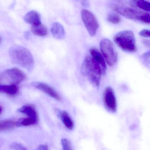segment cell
Segmentation results:
<instances>
[{
	"instance_id": "1",
	"label": "cell",
	"mask_w": 150,
	"mask_h": 150,
	"mask_svg": "<svg viewBox=\"0 0 150 150\" xmlns=\"http://www.w3.org/2000/svg\"><path fill=\"white\" fill-rule=\"evenodd\" d=\"M111 10L127 19L150 24V13L142 11L132 6L127 0H109Z\"/></svg>"
},
{
	"instance_id": "2",
	"label": "cell",
	"mask_w": 150,
	"mask_h": 150,
	"mask_svg": "<svg viewBox=\"0 0 150 150\" xmlns=\"http://www.w3.org/2000/svg\"><path fill=\"white\" fill-rule=\"evenodd\" d=\"M11 61L29 71L34 68V58L30 52L24 47L19 45L12 46L9 51Z\"/></svg>"
},
{
	"instance_id": "3",
	"label": "cell",
	"mask_w": 150,
	"mask_h": 150,
	"mask_svg": "<svg viewBox=\"0 0 150 150\" xmlns=\"http://www.w3.org/2000/svg\"><path fill=\"white\" fill-rule=\"evenodd\" d=\"M81 72L94 86H99L102 71L99 64L92 57L87 56L85 58L81 66Z\"/></svg>"
},
{
	"instance_id": "4",
	"label": "cell",
	"mask_w": 150,
	"mask_h": 150,
	"mask_svg": "<svg viewBox=\"0 0 150 150\" xmlns=\"http://www.w3.org/2000/svg\"><path fill=\"white\" fill-rule=\"evenodd\" d=\"M115 43L123 50L129 52L137 51L136 38L134 33L130 30H124L118 32L114 37Z\"/></svg>"
},
{
	"instance_id": "5",
	"label": "cell",
	"mask_w": 150,
	"mask_h": 150,
	"mask_svg": "<svg viewBox=\"0 0 150 150\" xmlns=\"http://www.w3.org/2000/svg\"><path fill=\"white\" fill-rule=\"evenodd\" d=\"M100 49L107 64L110 67L115 65L117 60V54L113 43L107 38L100 42Z\"/></svg>"
},
{
	"instance_id": "6",
	"label": "cell",
	"mask_w": 150,
	"mask_h": 150,
	"mask_svg": "<svg viewBox=\"0 0 150 150\" xmlns=\"http://www.w3.org/2000/svg\"><path fill=\"white\" fill-rule=\"evenodd\" d=\"M24 73L17 68L7 69L2 72L0 75L1 81H7L10 84H18L26 79Z\"/></svg>"
},
{
	"instance_id": "7",
	"label": "cell",
	"mask_w": 150,
	"mask_h": 150,
	"mask_svg": "<svg viewBox=\"0 0 150 150\" xmlns=\"http://www.w3.org/2000/svg\"><path fill=\"white\" fill-rule=\"evenodd\" d=\"M81 16L85 27L89 35L92 37L95 36L99 25L94 15L90 11L83 9L81 11Z\"/></svg>"
},
{
	"instance_id": "8",
	"label": "cell",
	"mask_w": 150,
	"mask_h": 150,
	"mask_svg": "<svg viewBox=\"0 0 150 150\" xmlns=\"http://www.w3.org/2000/svg\"><path fill=\"white\" fill-rule=\"evenodd\" d=\"M103 102L106 109L110 113H115L117 110L116 99L113 89L110 87L105 88L103 93Z\"/></svg>"
},
{
	"instance_id": "9",
	"label": "cell",
	"mask_w": 150,
	"mask_h": 150,
	"mask_svg": "<svg viewBox=\"0 0 150 150\" xmlns=\"http://www.w3.org/2000/svg\"><path fill=\"white\" fill-rule=\"evenodd\" d=\"M32 85L36 88L41 90L42 92H44L57 100L60 101L62 100L61 96H59L57 91L48 84L43 82L36 81L32 83Z\"/></svg>"
},
{
	"instance_id": "10",
	"label": "cell",
	"mask_w": 150,
	"mask_h": 150,
	"mask_svg": "<svg viewBox=\"0 0 150 150\" xmlns=\"http://www.w3.org/2000/svg\"><path fill=\"white\" fill-rule=\"evenodd\" d=\"M89 51L92 57L99 64L100 66L103 74L106 73V69H107V66H106V62H105L106 60L103 54H101L100 52L96 48H92L90 49Z\"/></svg>"
},
{
	"instance_id": "11",
	"label": "cell",
	"mask_w": 150,
	"mask_h": 150,
	"mask_svg": "<svg viewBox=\"0 0 150 150\" xmlns=\"http://www.w3.org/2000/svg\"><path fill=\"white\" fill-rule=\"evenodd\" d=\"M51 32L52 36L57 40H63L65 37V31L64 27L58 22H55L52 24Z\"/></svg>"
},
{
	"instance_id": "12",
	"label": "cell",
	"mask_w": 150,
	"mask_h": 150,
	"mask_svg": "<svg viewBox=\"0 0 150 150\" xmlns=\"http://www.w3.org/2000/svg\"><path fill=\"white\" fill-rule=\"evenodd\" d=\"M24 21L32 26L42 23L41 15L37 11L34 10L29 12L24 16Z\"/></svg>"
},
{
	"instance_id": "13",
	"label": "cell",
	"mask_w": 150,
	"mask_h": 150,
	"mask_svg": "<svg viewBox=\"0 0 150 150\" xmlns=\"http://www.w3.org/2000/svg\"><path fill=\"white\" fill-rule=\"evenodd\" d=\"M20 113L25 114L28 117L38 119V113L35 107L32 104H27L18 110Z\"/></svg>"
},
{
	"instance_id": "14",
	"label": "cell",
	"mask_w": 150,
	"mask_h": 150,
	"mask_svg": "<svg viewBox=\"0 0 150 150\" xmlns=\"http://www.w3.org/2000/svg\"><path fill=\"white\" fill-rule=\"evenodd\" d=\"M0 91L3 93L6 94L10 96H15L18 93L19 88L17 85H1Z\"/></svg>"
},
{
	"instance_id": "15",
	"label": "cell",
	"mask_w": 150,
	"mask_h": 150,
	"mask_svg": "<svg viewBox=\"0 0 150 150\" xmlns=\"http://www.w3.org/2000/svg\"><path fill=\"white\" fill-rule=\"evenodd\" d=\"M20 126L19 121L13 119H6L0 122V130L1 131L8 130L16 127Z\"/></svg>"
},
{
	"instance_id": "16",
	"label": "cell",
	"mask_w": 150,
	"mask_h": 150,
	"mask_svg": "<svg viewBox=\"0 0 150 150\" xmlns=\"http://www.w3.org/2000/svg\"><path fill=\"white\" fill-rule=\"evenodd\" d=\"M59 115L67 128L70 130H72L73 129L74 127L73 121L67 111L64 110L59 111Z\"/></svg>"
},
{
	"instance_id": "17",
	"label": "cell",
	"mask_w": 150,
	"mask_h": 150,
	"mask_svg": "<svg viewBox=\"0 0 150 150\" xmlns=\"http://www.w3.org/2000/svg\"><path fill=\"white\" fill-rule=\"evenodd\" d=\"M129 1L135 7L150 13V2L146 0H129Z\"/></svg>"
},
{
	"instance_id": "18",
	"label": "cell",
	"mask_w": 150,
	"mask_h": 150,
	"mask_svg": "<svg viewBox=\"0 0 150 150\" xmlns=\"http://www.w3.org/2000/svg\"><path fill=\"white\" fill-rule=\"evenodd\" d=\"M31 31L35 35L42 37L46 36L48 34L47 27L42 23L32 26Z\"/></svg>"
},
{
	"instance_id": "19",
	"label": "cell",
	"mask_w": 150,
	"mask_h": 150,
	"mask_svg": "<svg viewBox=\"0 0 150 150\" xmlns=\"http://www.w3.org/2000/svg\"><path fill=\"white\" fill-rule=\"evenodd\" d=\"M20 126H30L36 125L38 122V119L27 117L26 118H20L18 120Z\"/></svg>"
},
{
	"instance_id": "20",
	"label": "cell",
	"mask_w": 150,
	"mask_h": 150,
	"mask_svg": "<svg viewBox=\"0 0 150 150\" xmlns=\"http://www.w3.org/2000/svg\"><path fill=\"white\" fill-rule=\"evenodd\" d=\"M107 20L110 23L117 24L121 21V18L119 15L114 13H110L107 15Z\"/></svg>"
},
{
	"instance_id": "21",
	"label": "cell",
	"mask_w": 150,
	"mask_h": 150,
	"mask_svg": "<svg viewBox=\"0 0 150 150\" xmlns=\"http://www.w3.org/2000/svg\"><path fill=\"white\" fill-rule=\"evenodd\" d=\"M61 142L64 150H70L72 149L71 147V142L67 139H61Z\"/></svg>"
},
{
	"instance_id": "22",
	"label": "cell",
	"mask_w": 150,
	"mask_h": 150,
	"mask_svg": "<svg viewBox=\"0 0 150 150\" xmlns=\"http://www.w3.org/2000/svg\"><path fill=\"white\" fill-rule=\"evenodd\" d=\"M10 147L11 149L13 150H26V148L22 144L20 143H16V142L13 143L10 146Z\"/></svg>"
},
{
	"instance_id": "23",
	"label": "cell",
	"mask_w": 150,
	"mask_h": 150,
	"mask_svg": "<svg viewBox=\"0 0 150 150\" xmlns=\"http://www.w3.org/2000/svg\"><path fill=\"white\" fill-rule=\"evenodd\" d=\"M139 35L142 37L150 38V30H142L139 31Z\"/></svg>"
},
{
	"instance_id": "24",
	"label": "cell",
	"mask_w": 150,
	"mask_h": 150,
	"mask_svg": "<svg viewBox=\"0 0 150 150\" xmlns=\"http://www.w3.org/2000/svg\"><path fill=\"white\" fill-rule=\"evenodd\" d=\"M142 58L146 62L150 63V50L147 52H145L142 55Z\"/></svg>"
},
{
	"instance_id": "25",
	"label": "cell",
	"mask_w": 150,
	"mask_h": 150,
	"mask_svg": "<svg viewBox=\"0 0 150 150\" xmlns=\"http://www.w3.org/2000/svg\"><path fill=\"white\" fill-rule=\"evenodd\" d=\"M38 150H47L49 149L48 146L46 144H41L38 146Z\"/></svg>"
},
{
	"instance_id": "26",
	"label": "cell",
	"mask_w": 150,
	"mask_h": 150,
	"mask_svg": "<svg viewBox=\"0 0 150 150\" xmlns=\"http://www.w3.org/2000/svg\"><path fill=\"white\" fill-rule=\"evenodd\" d=\"M81 3V5L84 6H87L88 5V0H75Z\"/></svg>"
},
{
	"instance_id": "27",
	"label": "cell",
	"mask_w": 150,
	"mask_h": 150,
	"mask_svg": "<svg viewBox=\"0 0 150 150\" xmlns=\"http://www.w3.org/2000/svg\"><path fill=\"white\" fill-rule=\"evenodd\" d=\"M3 107H2L1 105V106H0V109H1V110H0V114H1V115L2 113V112H3Z\"/></svg>"
}]
</instances>
